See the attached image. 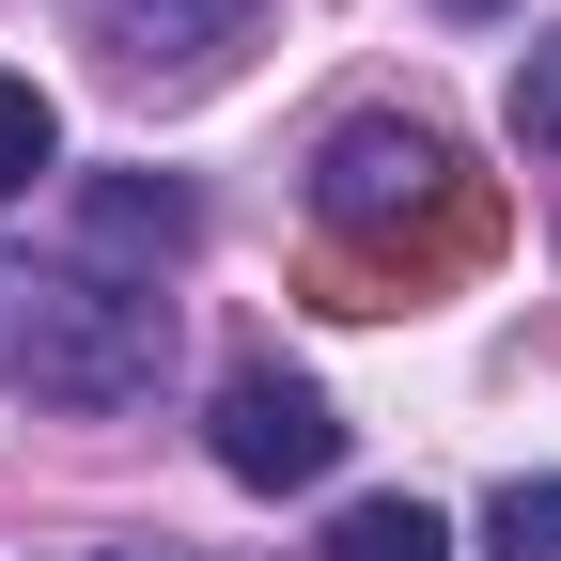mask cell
<instances>
[{
	"mask_svg": "<svg viewBox=\"0 0 561 561\" xmlns=\"http://www.w3.org/2000/svg\"><path fill=\"white\" fill-rule=\"evenodd\" d=\"M172 359V297L157 280H110V265H47L32 312H16V375L47 405H140Z\"/></svg>",
	"mask_w": 561,
	"mask_h": 561,
	"instance_id": "1",
	"label": "cell"
},
{
	"mask_svg": "<svg viewBox=\"0 0 561 561\" xmlns=\"http://www.w3.org/2000/svg\"><path fill=\"white\" fill-rule=\"evenodd\" d=\"M312 203H328V234H343V250H405V234L468 250V234H483V203L453 187V157H437L421 125H343V140H328V172H312Z\"/></svg>",
	"mask_w": 561,
	"mask_h": 561,
	"instance_id": "2",
	"label": "cell"
},
{
	"mask_svg": "<svg viewBox=\"0 0 561 561\" xmlns=\"http://www.w3.org/2000/svg\"><path fill=\"white\" fill-rule=\"evenodd\" d=\"M203 437H219V468L250 483V500H297V483H328V468H343L328 390H312V375H280V359H234V375H219V405H203Z\"/></svg>",
	"mask_w": 561,
	"mask_h": 561,
	"instance_id": "3",
	"label": "cell"
},
{
	"mask_svg": "<svg viewBox=\"0 0 561 561\" xmlns=\"http://www.w3.org/2000/svg\"><path fill=\"white\" fill-rule=\"evenodd\" d=\"M250 32V0H110V62L125 79H203Z\"/></svg>",
	"mask_w": 561,
	"mask_h": 561,
	"instance_id": "4",
	"label": "cell"
},
{
	"mask_svg": "<svg viewBox=\"0 0 561 561\" xmlns=\"http://www.w3.org/2000/svg\"><path fill=\"white\" fill-rule=\"evenodd\" d=\"M79 234H94V250H125L140 280H157V265H187V234H203V203H187L172 172H110V187L79 203Z\"/></svg>",
	"mask_w": 561,
	"mask_h": 561,
	"instance_id": "5",
	"label": "cell"
},
{
	"mask_svg": "<svg viewBox=\"0 0 561 561\" xmlns=\"http://www.w3.org/2000/svg\"><path fill=\"white\" fill-rule=\"evenodd\" d=\"M328 561H453V530L421 515V500H343V530H328Z\"/></svg>",
	"mask_w": 561,
	"mask_h": 561,
	"instance_id": "6",
	"label": "cell"
},
{
	"mask_svg": "<svg viewBox=\"0 0 561 561\" xmlns=\"http://www.w3.org/2000/svg\"><path fill=\"white\" fill-rule=\"evenodd\" d=\"M62 157V110L16 79V62H0V203H32V172Z\"/></svg>",
	"mask_w": 561,
	"mask_h": 561,
	"instance_id": "7",
	"label": "cell"
},
{
	"mask_svg": "<svg viewBox=\"0 0 561 561\" xmlns=\"http://www.w3.org/2000/svg\"><path fill=\"white\" fill-rule=\"evenodd\" d=\"M483 561H561V483H500L483 500Z\"/></svg>",
	"mask_w": 561,
	"mask_h": 561,
	"instance_id": "8",
	"label": "cell"
},
{
	"mask_svg": "<svg viewBox=\"0 0 561 561\" xmlns=\"http://www.w3.org/2000/svg\"><path fill=\"white\" fill-rule=\"evenodd\" d=\"M515 140H530V157H561V32L515 62Z\"/></svg>",
	"mask_w": 561,
	"mask_h": 561,
	"instance_id": "9",
	"label": "cell"
},
{
	"mask_svg": "<svg viewBox=\"0 0 561 561\" xmlns=\"http://www.w3.org/2000/svg\"><path fill=\"white\" fill-rule=\"evenodd\" d=\"M453 16H483V0H453Z\"/></svg>",
	"mask_w": 561,
	"mask_h": 561,
	"instance_id": "10",
	"label": "cell"
}]
</instances>
